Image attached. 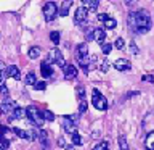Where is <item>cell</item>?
<instances>
[{"instance_id": "6da1fadb", "label": "cell", "mask_w": 154, "mask_h": 150, "mask_svg": "<svg viewBox=\"0 0 154 150\" xmlns=\"http://www.w3.org/2000/svg\"><path fill=\"white\" fill-rule=\"evenodd\" d=\"M135 16H137V34H146L152 26L149 11L144 8L138 10V11H135Z\"/></svg>"}, {"instance_id": "7a4b0ae2", "label": "cell", "mask_w": 154, "mask_h": 150, "mask_svg": "<svg viewBox=\"0 0 154 150\" xmlns=\"http://www.w3.org/2000/svg\"><path fill=\"white\" fill-rule=\"evenodd\" d=\"M26 111H27V118H29V121H31L32 124H35V126H38V128H40V126L43 124V121H45L43 111H40V110L37 108V106H34V105L27 106Z\"/></svg>"}, {"instance_id": "3957f363", "label": "cell", "mask_w": 154, "mask_h": 150, "mask_svg": "<svg viewBox=\"0 0 154 150\" xmlns=\"http://www.w3.org/2000/svg\"><path fill=\"white\" fill-rule=\"evenodd\" d=\"M91 103H93V106L96 110H100V111H104L106 108H108V100L104 99L103 95L100 94V90L98 89H93L91 90Z\"/></svg>"}, {"instance_id": "277c9868", "label": "cell", "mask_w": 154, "mask_h": 150, "mask_svg": "<svg viewBox=\"0 0 154 150\" xmlns=\"http://www.w3.org/2000/svg\"><path fill=\"white\" fill-rule=\"evenodd\" d=\"M47 61L48 63H56L60 68H63V70H66V66H67V63L64 61V58H63V55H61V52L58 50V48H53V50L48 53V58H47Z\"/></svg>"}, {"instance_id": "5b68a950", "label": "cell", "mask_w": 154, "mask_h": 150, "mask_svg": "<svg viewBox=\"0 0 154 150\" xmlns=\"http://www.w3.org/2000/svg\"><path fill=\"white\" fill-rule=\"evenodd\" d=\"M56 15H60V11H58V7L56 3L53 2H47L45 5H43V16H45V21H53V19L56 18Z\"/></svg>"}, {"instance_id": "8992f818", "label": "cell", "mask_w": 154, "mask_h": 150, "mask_svg": "<svg viewBox=\"0 0 154 150\" xmlns=\"http://www.w3.org/2000/svg\"><path fill=\"white\" fill-rule=\"evenodd\" d=\"M88 19V8L87 7H79L74 13V23L79 24V26H84Z\"/></svg>"}, {"instance_id": "52a82bcc", "label": "cell", "mask_w": 154, "mask_h": 150, "mask_svg": "<svg viewBox=\"0 0 154 150\" xmlns=\"http://www.w3.org/2000/svg\"><path fill=\"white\" fill-rule=\"evenodd\" d=\"M61 126L66 132H69L71 135L77 132V123L71 119V116H63V121H61Z\"/></svg>"}, {"instance_id": "ba28073f", "label": "cell", "mask_w": 154, "mask_h": 150, "mask_svg": "<svg viewBox=\"0 0 154 150\" xmlns=\"http://www.w3.org/2000/svg\"><path fill=\"white\" fill-rule=\"evenodd\" d=\"M114 68L117 71H130L132 63H130L128 60H125V58H119V60L114 61Z\"/></svg>"}, {"instance_id": "9c48e42d", "label": "cell", "mask_w": 154, "mask_h": 150, "mask_svg": "<svg viewBox=\"0 0 154 150\" xmlns=\"http://www.w3.org/2000/svg\"><path fill=\"white\" fill-rule=\"evenodd\" d=\"M10 116V121H13V119H23V118H27V111L21 108V106H16L11 113L8 115Z\"/></svg>"}, {"instance_id": "30bf717a", "label": "cell", "mask_w": 154, "mask_h": 150, "mask_svg": "<svg viewBox=\"0 0 154 150\" xmlns=\"http://www.w3.org/2000/svg\"><path fill=\"white\" fill-rule=\"evenodd\" d=\"M16 103H14L13 100H10V99H3V102H2V113H5V115H10L11 111L16 108Z\"/></svg>"}, {"instance_id": "8fae6325", "label": "cell", "mask_w": 154, "mask_h": 150, "mask_svg": "<svg viewBox=\"0 0 154 150\" xmlns=\"http://www.w3.org/2000/svg\"><path fill=\"white\" fill-rule=\"evenodd\" d=\"M75 57H77V60H80V58H85V57H88V45H87V42L80 44V45H77Z\"/></svg>"}, {"instance_id": "7c38bea8", "label": "cell", "mask_w": 154, "mask_h": 150, "mask_svg": "<svg viewBox=\"0 0 154 150\" xmlns=\"http://www.w3.org/2000/svg\"><path fill=\"white\" fill-rule=\"evenodd\" d=\"M75 76H77V68L74 65H67L66 70H64V77L71 81V79H74Z\"/></svg>"}, {"instance_id": "4fadbf2b", "label": "cell", "mask_w": 154, "mask_h": 150, "mask_svg": "<svg viewBox=\"0 0 154 150\" xmlns=\"http://www.w3.org/2000/svg\"><path fill=\"white\" fill-rule=\"evenodd\" d=\"M95 41L98 42L100 45H103L104 41H106V32H104V29H101V28L95 29Z\"/></svg>"}, {"instance_id": "5bb4252c", "label": "cell", "mask_w": 154, "mask_h": 150, "mask_svg": "<svg viewBox=\"0 0 154 150\" xmlns=\"http://www.w3.org/2000/svg\"><path fill=\"white\" fill-rule=\"evenodd\" d=\"M71 7H72V0H64L61 3V8H60V16H67Z\"/></svg>"}, {"instance_id": "9a60e30c", "label": "cell", "mask_w": 154, "mask_h": 150, "mask_svg": "<svg viewBox=\"0 0 154 150\" xmlns=\"http://www.w3.org/2000/svg\"><path fill=\"white\" fill-rule=\"evenodd\" d=\"M40 73H42L43 77H50V76L53 74V70H51L50 63H48V61H43L42 66H40Z\"/></svg>"}, {"instance_id": "2e32d148", "label": "cell", "mask_w": 154, "mask_h": 150, "mask_svg": "<svg viewBox=\"0 0 154 150\" xmlns=\"http://www.w3.org/2000/svg\"><path fill=\"white\" fill-rule=\"evenodd\" d=\"M7 70H8V76L13 77V79H19V77H21V73H19V68L18 66L11 65V66H8Z\"/></svg>"}, {"instance_id": "e0dca14e", "label": "cell", "mask_w": 154, "mask_h": 150, "mask_svg": "<svg viewBox=\"0 0 154 150\" xmlns=\"http://www.w3.org/2000/svg\"><path fill=\"white\" fill-rule=\"evenodd\" d=\"M11 132H13V134H16L18 137H21V139H31V132H27V131H24V129L13 128V129H11Z\"/></svg>"}, {"instance_id": "ac0fdd59", "label": "cell", "mask_w": 154, "mask_h": 150, "mask_svg": "<svg viewBox=\"0 0 154 150\" xmlns=\"http://www.w3.org/2000/svg\"><path fill=\"white\" fill-rule=\"evenodd\" d=\"M128 28L133 32H137V16H135V11L128 13Z\"/></svg>"}, {"instance_id": "d6986e66", "label": "cell", "mask_w": 154, "mask_h": 150, "mask_svg": "<svg viewBox=\"0 0 154 150\" xmlns=\"http://www.w3.org/2000/svg\"><path fill=\"white\" fill-rule=\"evenodd\" d=\"M35 82H37L35 74H34L32 71H29L27 74H26V77H24V84H26V86H34Z\"/></svg>"}, {"instance_id": "ffe728a7", "label": "cell", "mask_w": 154, "mask_h": 150, "mask_svg": "<svg viewBox=\"0 0 154 150\" xmlns=\"http://www.w3.org/2000/svg\"><path fill=\"white\" fill-rule=\"evenodd\" d=\"M29 58H31V60H37L38 57H40V48L38 47H31L29 48Z\"/></svg>"}, {"instance_id": "44dd1931", "label": "cell", "mask_w": 154, "mask_h": 150, "mask_svg": "<svg viewBox=\"0 0 154 150\" xmlns=\"http://www.w3.org/2000/svg\"><path fill=\"white\" fill-rule=\"evenodd\" d=\"M146 148L148 150H154V132H149L146 137Z\"/></svg>"}, {"instance_id": "7402d4cb", "label": "cell", "mask_w": 154, "mask_h": 150, "mask_svg": "<svg viewBox=\"0 0 154 150\" xmlns=\"http://www.w3.org/2000/svg\"><path fill=\"white\" fill-rule=\"evenodd\" d=\"M103 24H104V28H106V29H114L116 26H117V23H116V19H114V18H111V16H109L108 19H106V21H104Z\"/></svg>"}, {"instance_id": "603a6c76", "label": "cell", "mask_w": 154, "mask_h": 150, "mask_svg": "<svg viewBox=\"0 0 154 150\" xmlns=\"http://www.w3.org/2000/svg\"><path fill=\"white\" fill-rule=\"evenodd\" d=\"M119 147L120 150H128V142L125 139V135H119Z\"/></svg>"}, {"instance_id": "cb8c5ba5", "label": "cell", "mask_w": 154, "mask_h": 150, "mask_svg": "<svg viewBox=\"0 0 154 150\" xmlns=\"http://www.w3.org/2000/svg\"><path fill=\"white\" fill-rule=\"evenodd\" d=\"M50 39H51V42L55 44V45H58V44H60V32H58V31H51L50 32Z\"/></svg>"}, {"instance_id": "d4e9b609", "label": "cell", "mask_w": 154, "mask_h": 150, "mask_svg": "<svg viewBox=\"0 0 154 150\" xmlns=\"http://www.w3.org/2000/svg\"><path fill=\"white\" fill-rule=\"evenodd\" d=\"M85 39L87 41H95V29H87L85 31Z\"/></svg>"}, {"instance_id": "484cf974", "label": "cell", "mask_w": 154, "mask_h": 150, "mask_svg": "<svg viewBox=\"0 0 154 150\" xmlns=\"http://www.w3.org/2000/svg\"><path fill=\"white\" fill-rule=\"evenodd\" d=\"M114 45H116V48H117V50H122V48L125 47V41H124L122 37H117V39H116V44H114Z\"/></svg>"}, {"instance_id": "4316f807", "label": "cell", "mask_w": 154, "mask_h": 150, "mask_svg": "<svg viewBox=\"0 0 154 150\" xmlns=\"http://www.w3.org/2000/svg\"><path fill=\"white\" fill-rule=\"evenodd\" d=\"M45 87H47V82H43V81H37L34 84V89L35 90H45Z\"/></svg>"}, {"instance_id": "83f0119b", "label": "cell", "mask_w": 154, "mask_h": 150, "mask_svg": "<svg viewBox=\"0 0 154 150\" xmlns=\"http://www.w3.org/2000/svg\"><path fill=\"white\" fill-rule=\"evenodd\" d=\"M77 97H79V100H85V89H84V86L77 87Z\"/></svg>"}, {"instance_id": "f1b7e54d", "label": "cell", "mask_w": 154, "mask_h": 150, "mask_svg": "<svg viewBox=\"0 0 154 150\" xmlns=\"http://www.w3.org/2000/svg\"><path fill=\"white\" fill-rule=\"evenodd\" d=\"M108 70H109V61L108 60H103V61L100 63V71L101 73H106Z\"/></svg>"}, {"instance_id": "f546056e", "label": "cell", "mask_w": 154, "mask_h": 150, "mask_svg": "<svg viewBox=\"0 0 154 150\" xmlns=\"http://www.w3.org/2000/svg\"><path fill=\"white\" fill-rule=\"evenodd\" d=\"M101 50H103L104 55H108V53L112 50V45H111V44H108V42H104L103 45H101Z\"/></svg>"}, {"instance_id": "4dcf8cb0", "label": "cell", "mask_w": 154, "mask_h": 150, "mask_svg": "<svg viewBox=\"0 0 154 150\" xmlns=\"http://www.w3.org/2000/svg\"><path fill=\"white\" fill-rule=\"evenodd\" d=\"M87 106H88L87 105V100H80V105H79V113L80 115H84L87 111Z\"/></svg>"}, {"instance_id": "1f68e13d", "label": "cell", "mask_w": 154, "mask_h": 150, "mask_svg": "<svg viewBox=\"0 0 154 150\" xmlns=\"http://www.w3.org/2000/svg\"><path fill=\"white\" fill-rule=\"evenodd\" d=\"M98 5H100V0H90V3H88L90 11H95V10L98 8Z\"/></svg>"}, {"instance_id": "d6a6232c", "label": "cell", "mask_w": 154, "mask_h": 150, "mask_svg": "<svg viewBox=\"0 0 154 150\" xmlns=\"http://www.w3.org/2000/svg\"><path fill=\"white\" fill-rule=\"evenodd\" d=\"M43 116H45V121H53V119H55V115H53L50 110H45V111H43Z\"/></svg>"}, {"instance_id": "836d02e7", "label": "cell", "mask_w": 154, "mask_h": 150, "mask_svg": "<svg viewBox=\"0 0 154 150\" xmlns=\"http://www.w3.org/2000/svg\"><path fill=\"white\" fill-rule=\"evenodd\" d=\"M93 150H109L108 148V142H100L98 145H95Z\"/></svg>"}, {"instance_id": "e575fe53", "label": "cell", "mask_w": 154, "mask_h": 150, "mask_svg": "<svg viewBox=\"0 0 154 150\" xmlns=\"http://www.w3.org/2000/svg\"><path fill=\"white\" fill-rule=\"evenodd\" d=\"M72 144H74V145H80L82 144V139H80V135L79 134H72Z\"/></svg>"}, {"instance_id": "d590c367", "label": "cell", "mask_w": 154, "mask_h": 150, "mask_svg": "<svg viewBox=\"0 0 154 150\" xmlns=\"http://www.w3.org/2000/svg\"><path fill=\"white\" fill-rule=\"evenodd\" d=\"M130 50H132L133 55H138V53H140V50H138V47H137V44H135V42H130Z\"/></svg>"}, {"instance_id": "8d00e7d4", "label": "cell", "mask_w": 154, "mask_h": 150, "mask_svg": "<svg viewBox=\"0 0 154 150\" xmlns=\"http://www.w3.org/2000/svg\"><path fill=\"white\" fill-rule=\"evenodd\" d=\"M2 97L3 99H8V89H7L5 84H2Z\"/></svg>"}, {"instance_id": "74e56055", "label": "cell", "mask_w": 154, "mask_h": 150, "mask_svg": "<svg viewBox=\"0 0 154 150\" xmlns=\"http://www.w3.org/2000/svg\"><path fill=\"white\" fill-rule=\"evenodd\" d=\"M141 79L143 81H148V82H152V84H154V76H151V74H144Z\"/></svg>"}, {"instance_id": "f35d334b", "label": "cell", "mask_w": 154, "mask_h": 150, "mask_svg": "<svg viewBox=\"0 0 154 150\" xmlns=\"http://www.w3.org/2000/svg\"><path fill=\"white\" fill-rule=\"evenodd\" d=\"M108 18H109V16H108L106 13H100V15H98V21H101V23H104Z\"/></svg>"}, {"instance_id": "ab89813d", "label": "cell", "mask_w": 154, "mask_h": 150, "mask_svg": "<svg viewBox=\"0 0 154 150\" xmlns=\"http://www.w3.org/2000/svg\"><path fill=\"white\" fill-rule=\"evenodd\" d=\"M8 148V139H2V150H7Z\"/></svg>"}, {"instance_id": "60d3db41", "label": "cell", "mask_w": 154, "mask_h": 150, "mask_svg": "<svg viewBox=\"0 0 154 150\" xmlns=\"http://www.w3.org/2000/svg\"><path fill=\"white\" fill-rule=\"evenodd\" d=\"M135 3H137V0H125V5H127V7H135Z\"/></svg>"}, {"instance_id": "b9f144b4", "label": "cell", "mask_w": 154, "mask_h": 150, "mask_svg": "<svg viewBox=\"0 0 154 150\" xmlns=\"http://www.w3.org/2000/svg\"><path fill=\"white\" fill-rule=\"evenodd\" d=\"M58 145H61V147H66V142H64V139H58Z\"/></svg>"}, {"instance_id": "7bdbcfd3", "label": "cell", "mask_w": 154, "mask_h": 150, "mask_svg": "<svg viewBox=\"0 0 154 150\" xmlns=\"http://www.w3.org/2000/svg\"><path fill=\"white\" fill-rule=\"evenodd\" d=\"M64 150H75V145L74 144H72V145H66Z\"/></svg>"}, {"instance_id": "ee69618b", "label": "cell", "mask_w": 154, "mask_h": 150, "mask_svg": "<svg viewBox=\"0 0 154 150\" xmlns=\"http://www.w3.org/2000/svg\"><path fill=\"white\" fill-rule=\"evenodd\" d=\"M82 2H84L85 5H88V3H90V0H82Z\"/></svg>"}]
</instances>
